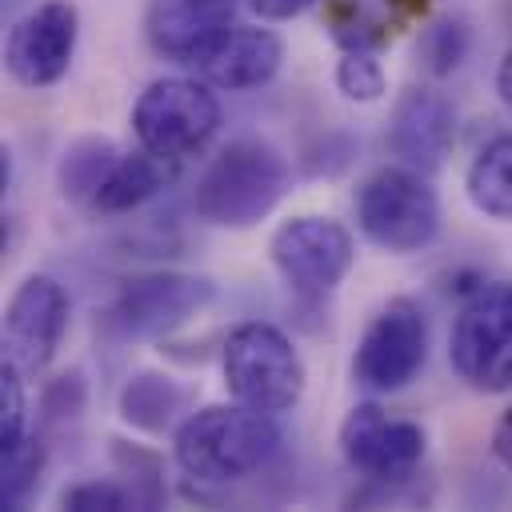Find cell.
<instances>
[{"label": "cell", "mask_w": 512, "mask_h": 512, "mask_svg": "<svg viewBox=\"0 0 512 512\" xmlns=\"http://www.w3.org/2000/svg\"><path fill=\"white\" fill-rule=\"evenodd\" d=\"M44 472V444L40 436H24L12 448H0V500L4 508H20L28 500V492L36 488Z\"/></svg>", "instance_id": "20"}, {"label": "cell", "mask_w": 512, "mask_h": 512, "mask_svg": "<svg viewBox=\"0 0 512 512\" xmlns=\"http://www.w3.org/2000/svg\"><path fill=\"white\" fill-rule=\"evenodd\" d=\"M312 4H320V0H248V8L260 20H292V16L308 12Z\"/></svg>", "instance_id": "26"}, {"label": "cell", "mask_w": 512, "mask_h": 512, "mask_svg": "<svg viewBox=\"0 0 512 512\" xmlns=\"http://www.w3.org/2000/svg\"><path fill=\"white\" fill-rule=\"evenodd\" d=\"M220 128V100L208 80L164 76L152 80L132 104V132L140 148L184 164L204 152Z\"/></svg>", "instance_id": "5"}, {"label": "cell", "mask_w": 512, "mask_h": 512, "mask_svg": "<svg viewBox=\"0 0 512 512\" xmlns=\"http://www.w3.org/2000/svg\"><path fill=\"white\" fill-rule=\"evenodd\" d=\"M60 504L72 512H120V508L136 504V496H132V488H124L116 480H80V484L64 488Z\"/></svg>", "instance_id": "24"}, {"label": "cell", "mask_w": 512, "mask_h": 512, "mask_svg": "<svg viewBox=\"0 0 512 512\" xmlns=\"http://www.w3.org/2000/svg\"><path fill=\"white\" fill-rule=\"evenodd\" d=\"M388 148L400 164L436 172L456 140V108L440 88L412 84L392 100L388 112Z\"/></svg>", "instance_id": "14"}, {"label": "cell", "mask_w": 512, "mask_h": 512, "mask_svg": "<svg viewBox=\"0 0 512 512\" xmlns=\"http://www.w3.org/2000/svg\"><path fill=\"white\" fill-rule=\"evenodd\" d=\"M340 452L352 472H360L372 484H400L408 480L424 452H428V432L424 424L408 416L384 412L376 400H364L348 408L340 424Z\"/></svg>", "instance_id": "10"}, {"label": "cell", "mask_w": 512, "mask_h": 512, "mask_svg": "<svg viewBox=\"0 0 512 512\" xmlns=\"http://www.w3.org/2000/svg\"><path fill=\"white\" fill-rule=\"evenodd\" d=\"M220 372L232 400L272 416L296 408L308 380L304 356L296 352L288 332H280L268 320H244L228 332L220 348Z\"/></svg>", "instance_id": "3"}, {"label": "cell", "mask_w": 512, "mask_h": 512, "mask_svg": "<svg viewBox=\"0 0 512 512\" xmlns=\"http://www.w3.org/2000/svg\"><path fill=\"white\" fill-rule=\"evenodd\" d=\"M120 160L116 144L108 136H80L64 148L60 156V168H56V184L64 192V200L80 204V208H92L104 176L112 172V164Z\"/></svg>", "instance_id": "19"}, {"label": "cell", "mask_w": 512, "mask_h": 512, "mask_svg": "<svg viewBox=\"0 0 512 512\" xmlns=\"http://www.w3.org/2000/svg\"><path fill=\"white\" fill-rule=\"evenodd\" d=\"M120 416L140 432H168L188 408V392L164 372H136L120 388Z\"/></svg>", "instance_id": "17"}, {"label": "cell", "mask_w": 512, "mask_h": 512, "mask_svg": "<svg viewBox=\"0 0 512 512\" xmlns=\"http://www.w3.org/2000/svg\"><path fill=\"white\" fill-rule=\"evenodd\" d=\"M268 256H272V268L280 272L284 288L296 300L312 304L340 288V280L348 276V268L356 260V240L340 220L304 212V216L284 220L272 232Z\"/></svg>", "instance_id": "7"}, {"label": "cell", "mask_w": 512, "mask_h": 512, "mask_svg": "<svg viewBox=\"0 0 512 512\" xmlns=\"http://www.w3.org/2000/svg\"><path fill=\"white\" fill-rule=\"evenodd\" d=\"M24 372L8 360H0V448H12L28 436V392Z\"/></svg>", "instance_id": "23"}, {"label": "cell", "mask_w": 512, "mask_h": 512, "mask_svg": "<svg viewBox=\"0 0 512 512\" xmlns=\"http://www.w3.org/2000/svg\"><path fill=\"white\" fill-rule=\"evenodd\" d=\"M468 56V24L464 20H436L420 36V60L432 76H448Z\"/></svg>", "instance_id": "22"}, {"label": "cell", "mask_w": 512, "mask_h": 512, "mask_svg": "<svg viewBox=\"0 0 512 512\" xmlns=\"http://www.w3.org/2000/svg\"><path fill=\"white\" fill-rule=\"evenodd\" d=\"M336 88L356 104H376L388 92V76L372 48H344L336 60Z\"/></svg>", "instance_id": "21"}, {"label": "cell", "mask_w": 512, "mask_h": 512, "mask_svg": "<svg viewBox=\"0 0 512 512\" xmlns=\"http://www.w3.org/2000/svg\"><path fill=\"white\" fill-rule=\"evenodd\" d=\"M216 300L212 280L192 272H140L128 276L108 308V328L128 340L168 336Z\"/></svg>", "instance_id": "9"}, {"label": "cell", "mask_w": 512, "mask_h": 512, "mask_svg": "<svg viewBox=\"0 0 512 512\" xmlns=\"http://www.w3.org/2000/svg\"><path fill=\"white\" fill-rule=\"evenodd\" d=\"M500 448H512V408L504 412V420H500V428H496V452Z\"/></svg>", "instance_id": "28"}, {"label": "cell", "mask_w": 512, "mask_h": 512, "mask_svg": "<svg viewBox=\"0 0 512 512\" xmlns=\"http://www.w3.org/2000/svg\"><path fill=\"white\" fill-rule=\"evenodd\" d=\"M288 180L292 172L280 148H272L260 136H240L212 156L196 184L192 208L212 228L244 232L276 212V204L288 192Z\"/></svg>", "instance_id": "2"}, {"label": "cell", "mask_w": 512, "mask_h": 512, "mask_svg": "<svg viewBox=\"0 0 512 512\" xmlns=\"http://www.w3.org/2000/svg\"><path fill=\"white\" fill-rule=\"evenodd\" d=\"M448 360L476 392H512V280L468 292L448 332Z\"/></svg>", "instance_id": "6"}, {"label": "cell", "mask_w": 512, "mask_h": 512, "mask_svg": "<svg viewBox=\"0 0 512 512\" xmlns=\"http://www.w3.org/2000/svg\"><path fill=\"white\" fill-rule=\"evenodd\" d=\"M280 424L272 412L248 404H208L176 424L172 456L196 484H232L260 472L280 452Z\"/></svg>", "instance_id": "1"}, {"label": "cell", "mask_w": 512, "mask_h": 512, "mask_svg": "<svg viewBox=\"0 0 512 512\" xmlns=\"http://www.w3.org/2000/svg\"><path fill=\"white\" fill-rule=\"evenodd\" d=\"M176 176V160H164L148 148L140 152H128L112 164V172L104 176L96 200H92V212H104V216H124V212H136L144 208L152 196H160Z\"/></svg>", "instance_id": "16"}, {"label": "cell", "mask_w": 512, "mask_h": 512, "mask_svg": "<svg viewBox=\"0 0 512 512\" xmlns=\"http://www.w3.org/2000/svg\"><path fill=\"white\" fill-rule=\"evenodd\" d=\"M284 64V40L272 28H232L200 64V80L224 92H248L268 84Z\"/></svg>", "instance_id": "15"}, {"label": "cell", "mask_w": 512, "mask_h": 512, "mask_svg": "<svg viewBox=\"0 0 512 512\" xmlns=\"http://www.w3.org/2000/svg\"><path fill=\"white\" fill-rule=\"evenodd\" d=\"M360 232L396 256L420 252L440 232V196L428 184V172L408 164H388L372 172L356 192Z\"/></svg>", "instance_id": "4"}, {"label": "cell", "mask_w": 512, "mask_h": 512, "mask_svg": "<svg viewBox=\"0 0 512 512\" xmlns=\"http://www.w3.org/2000/svg\"><path fill=\"white\" fill-rule=\"evenodd\" d=\"M68 292L60 280L36 272V276H24L16 284V292L8 296V308H4V356L8 364H16L28 380L40 376L64 332H68Z\"/></svg>", "instance_id": "11"}, {"label": "cell", "mask_w": 512, "mask_h": 512, "mask_svg": "<svg viewBox=\"0 0 512 512\" xmlns=\"http://www.w3.org/2000/svg\"><path fill=\"white\" fill-rule=\"evenodd\" d=\"M80 40V12L68 0H44L20 16L4 44V68L24 88H52L68 76Z\"/></svg>", "instance_id": "12"}, {"label": "cell", "mask_w": 512, "mask_h": 512, "mask_svg": "<svg viewBox=\"0 0 512 512\" xmlns=\"http://www.w3.org/2000/svg\"><path fill=\"white\" fill-rule=\"evenodd\" d=\"M84 400H88V388H84V376L80 372H64L56 376L44 396H40V420L44 424H60V420H76L84 412Z\"/></svg>", "instance_id": "25"}, {"label": "cell", "mask_w": 512, "mask_h": 512, "mask_svg": "<svg viewBox=\"0 0 512 512\" xmlns=\"http://www.w3.org/2000/svg\"><path fill=\"white\" fill-rule=\"evenodd\" d=\"M424 360H428V316L420 312L416 300L396 296L368 320L352 356V376L364 392L388 396L408 388L424 368Z\"/></svg>", "instance_id": "8"}, {"label": "cell", "mask_w": 512, "mask_h": 512, "mask_svg": "<svg viewBox=\"0 0 512 512\" xmlns=\"http://www.w3.org/2000/svg\"><path fill=\"white\" fill-rule=\"evenodd\" d=\"M496 96H500V104L512 112V44H508V52H504V60H500V68H496Z\"/></svg>", "instance_id": "27"}, {"label": "cell", "mask_w": 512, "mask_h": 512, "mask_svg": "<svg viewBox=\"0 0 512 512\" xmlns=\"http://www.w3.org/2000/svg\"><path fill=\"white\" fill-rule=\"evenodd\" d=\"M464 192L488 220H512V132L492 136L468 164Z\"/></svg>", "instance_id": "18"}, {"label": "cell", "mask_w": 512, "mask_h": 512, "mask_svg": "<svg viewBox=\"0 0 512 512\" xmlns=\"http://www.w3.org/2000/svg\"><path fill=\"white\" fill-rule=\"evenodd\" d=\"M236 0H148L144 40L160 60L200 64L236 24Z\"/></svg>", "instance_id": "13"}]
</instances>
